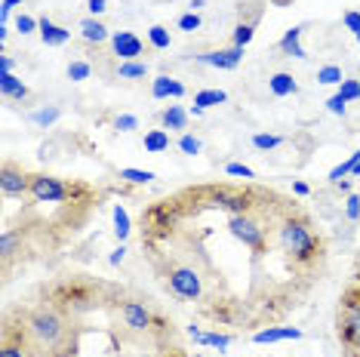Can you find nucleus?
Segmentation results:
<instances>
[{"label": "nucleus", "mask_w": 360, "mask_h": 357, "mask_svg": "<svg viewBox=\"0 0 360 357\" xmlns=\"http://www.w3.org/2000/svg\"><path fill=\"white\" fill-rule=\"evenodd\" d=\"M22 0H4V6H0V13H4V25H6V19H10V13H13V6H19Z\"/></svg>", "instance_id": "38"}, {"label": "nucleus", "mask_w": 360, "mask_h": 357, "mask_svg": "<svg viewBox=\"0 0 360 357\" xmlns=\"http://www.w3.org/2000/svg\"><path fill=\"white\" fill-rule=\"evenodd\" d=\"M89 74H93V68H89V62H80V59H75V62H68V77L71 80H89Z\"/></svg>", "instance_id": "25"}, {"label": "nucleus", "mask_w": 360, "mask_h": 357, "mask_svg": "<svg viewBox=\"0 0 360 357\" xmlns=\"http://www.w3.org/2000/svg\"><path fill=\"white\" fill-rule=\"evenodd\" d=\"M160 124L163 129H179V133H185L188 129V111L182 105H169V108L160 111Z\"/></svg>", "instance_id": "14"}, {"label": "nucleus", "mask_w": 360, "mask_h": 357, "mask_svg": "<svg viewBox=\"0 0 360 357\" xmlns=\"http://www.w3.org/2000/svg\"><path fill=\"white\" fill-rule=\"evenodd\" d=\"M357 271H360V259H357Z\"/></svg>", "instance_id": "44"}, {"label": "nucleus", "mask_w": 360, "mask_h": 357, "mask_svg": "<svg viewBox=\"0 0 360 357\" xmlns=\"http://www.w3.org/2000/svg\"><path fill=\"white\" fill-rule=\"evenodd\" d=\"M345 213H348V219H360V197H357V194H351V197H348Z\"/></svg>", "instance_id": "36"}, {"label": "nucleus", "mask_w": 360, "mask_h": 357, "mask_svg": "<svg viewBox=\"0 0 360 357\" xmlns=\"http://www.w3.org/2000/svg\"><path fill=\"white\" fill-rule=\"evenodd\" d=\"M342 22H345V25H348V31H354V34H360V13L348 10L345 15H342Z\"/></svg>", "instance_id": "34"}, {"label": "nucleus", "mask_w": 360, "mask_h": 357, "mask_svg": "<svg viewBox=\"0 0 360 357\" xmlns=\"http://www.w3.org/2000/svg\"><path fill=\"white\" fill-rule=\"evenodd\" d=\"M117 178H124V182H133V185H148V182H154V173H148V169H120V176Z\"/></svg>", "instance_id": "22"}, {"label": "nucleus", "mask_w": 360, "mask_h": 357, "mask_svg": "<svg viewBox=\"0 0 360 357\" xmlns=\"http://www.w3.org/2000/svg\"><path fill=\"white\" fill-rule=\"evenodd\" d=\"M339 96H342V99H345V102H354V99H360V84H357V80H342Z\"/></svg>", "instance_id": "29"}, {"label": "nucleus", "mask_w": 360, "mask_h": 357, "mask_svg": "<svg viewBox=\"0 0 360 357\" xmlns=\"http://www.w3.org/2000/svg\"><path fill=\"white\" fill-rule=\"evenodd\" d=\"M345 99H342V96H333V99L330 102H326V108H330L333 111V115H342V117H345Z\"/></svg>", "instance_id": "35"}, {"label": "nucleus", "mask_w": 360, "mask_h": 357, "mask_svg": "<svg viewBox=\"0 0 360 357\" xmlns=\"http://www.w3.org/2000/svg\"><path fill=\"white\" fill-rule=\"evenodd\" d=\"M124 253H127L124 247H120V249H114V253H111V265H120V262H124Z\"/></svg>", "instance_id": "40"}, {"label": "nucleus", "mask_w": 360, "mask_h": 357, "mask_svg": "<svg viewBox=\"0 0 360 357\" xmlns=\"http://www.w3.org/2000/svg\"><path fill=\"white\" fill-rule=\"evenodd\" d=\"M335 336L342 345V357H360V305L342 302L335 308Z\"/></svg>", "instance_id": "3"}, {"label": "nucleus", "mask_w": 360, "mask_h": 357, "mask_svg": "<svg viewBox=\"0 0 360 357\" xmlns=\"http://www.w3.org/2000/svg\"><path fill=\"white\" fill-rule=\"evenodd\" d=\"M151 96L154 99H182L185 96V84L169 74H160L151 80Z\"/></svg>", "instance_id": "7"}, {"label": "nucleus", "mask_w": 360, "mask_h": 357, "mask_svg": "<svg viewBox=\"0 0 360 357\" xmlns=\"http://www.w3.org/2000/svg\"><path fill=\"white\" fill-rule=\"evenodd\" d=\"M28 169L15 160L6 157L4 169H0V197L4 200H15V197H25L28 194Z\"/></svg>", "instance_id": "4"}, {"label": "nucleus", "mask_w": 360, "mask_h": 357, "mask_svg": "<svg viewBox=\"0 0 360 357\" xmlns=\"http://www.w3.org/2000/svg\"><path fill=\"white\" fill-rule=\"evenodd\" d=\"M200 65H210V68H225L231 71L243 62V46H228V50H212V53H200L194 56Z\"/></svg>", "instance_id": "6"}, {"label": "nucleus", "mask_w": 360, "mask_h": 357, "mask_svg": "<svg viewBox=\"0 0 360 357\" xmlns=\"http://www.w3.org/2000/svg\"><path fill=\"white\" fill-rule=\"evenodd\" d=\"M148 40H151L154 50H169V31L163 28V25L148 28Z\"/></svg>", "instance_id": "24"}, {"label": "nucleus", "mask_w": 360, "mask_h": 357, "mask_svg": "<svg viewBox=\"0 0 360 357\" xmlns=\"http://www.w3.org/2000/svg\"><path fill=\"white\" fill-rule=\"evenodd\" d=\"M345 74H342L339 65H323L321 71H317V84H342Z\"/></svg>", "instance_id": "23"}, {"label": "nucleus", "mask_w": 360, "mask_h": 357, "mask_svg": "<svg viewBox=\"0 0 360 357\" xmlns=\"http://www.w3.org/2000/svg\"><path fill=\"white\" fill-rule=\"evenodd\" d=\"M225 176H237V178H256V173H252L250 167H243V164H228V167H225Z\"/></svg>", "instance_id": "32"}, {"label": "nucleus", "mask_w": 360, "mask_h": 357, "mask_svg": "<svg viewBox=\"0 0 360 357\" xmlns=\"http://www.w3.org/2000/svg\"><path fill=\"white\" fill-rule=\"evenodd\" d=\"M252 37H256V19L237 22V28H234V34H231V46H247Z\"/></svg>", "instance_id": "17"}, {"label": "nucleus", "mask_w": 360, "mask_h": 357, "mask_svg": "<svg viewBox=\"0 0 360 357\" xmlns=\"http://www.w3.org/2000/svg\"><path fill=\"white\" fill-rule=\"evenodd\" d=\"M351 173H354V178H360V164H357L354 169H351Z\"/></svg>", "instance_id": "43"}, {"label": "nucleus", "mask_w": 360, "mask_h": 357, "mask_svg": "<svg viewBox=\"0 0 360 357\" xmlns=\"http://www.w3.org/2000/svg\"><path fill=\"white\" fill-rule=\"evenodd\" d=\"M114 129H120V133H133V129H139V120L133 115H120L117 120H114Z\"/></svg>", "instance_id": "31"}, {"label": "nucleus", "mask_w": 360, "mask_h": 357, "mask_svg": "<svg viewBox=\"0 0 360 357\" xmlns=\"http://www.w3.org/2000/svg\"><path fill=\"white\" fill-rule=\"evenodd\" d=\"M0 93H4L6 99H15V102L28 99V86L22 84L13 71H0Z\"/></svg>", "instance_id": "12"}, {"label": "nucleus", "mask_w": 360, "mask_h": 357, "mask_svg": "<svg viewBox=\"0 0 360 357\" xmlns=\"http://www.w3.org/2000/svg\"><path fill=\"white\" fill-rule=\"evenodd\" d=\"M357 164H360V151H354V154H351V157L345 160V164H339V167H335V169H333V173H330V182L335 185V182H339V178H342V176H345V173H351V169H354Z\"/></svg>", "instance_id": "27"}, {"label": "nucleus", "mask_w": 360, "mask_h": 357, "mask_svg": "<svg viewBox=\"0 0 360 357\" xmlns=\"http://www.w3.org/2000/svg\"><path fill=\"white\" fill-rule=\"evenodd\" d=\"M234 342V332H225V330H210V332H203V342L200 345H212V348H219V351H225L228 345Z\"/></svg>", "instance_id": "19"}, {"label": "nucleus", "mask_w": 360, "mask_h": 357, "mask_svg": "<svg viewBox=\"0 0 360 357\" xmlns=\"http://www.w3.org/2000/svg\"><path fill=\"white\" fill-rule=\"evenodd\" d=\"M268 89H271V96L277 99H283V96H296L299 93V84L292 74H286V71H277V74L268 77Z\"/></svg>", "instance_id": "11"}, {"label": "nucleus", "mask_w": 360, "mask_h": 357, "mask_svg": "<svg viewBox=\"0 0 360 357\" xmlns=\"http://www.w3.org/2000/svg\"><path fill=\"white\" fill-rule=\"evenodd\" d=\"M292 194H296V197H308L311 188H308L305 182H292Z\"/></svg>", "instance_id": "39"}, {"label": "nucleus", "mask_w": 360, "mask_h": 357, "mask_svg": "<svg viewBox=\"0 0 360 357\" xmlns=\"http://www.w3.org/2000/svg\"><path fill=\"white\" fill-rule=\"evenodd\" d=\"M56 117H59V108H40V111H34V115H31V120H34L37 126H50Z\"/></svg>", "instance_id": "28"}, {"label": "nucleus", "mask_w": 360, "mask_h": 357, "mask_svg": "<svg viewBox=\"0 0 360 357\" xmlns=\"http://www.w3.org/2000/svg\"><path fill=\"white\" fill-rule=\"evenodd\" d=\"M139 247L163 293L225 332L281 327L330 268L311 209L256 178H210L154 197L139 213Z\"/></svg>", "instance_id": "1"}, {"label": "nucleus", "mask_w": 360, "mask_h": 357, "mask_svg": "<svg viewBox=\"0 0 360 357\" xmlns=\"http://www.w3.org/2000/svg\"><path fill=\"white\" fill-rule=\"evenodd\" d=\"M200 139L198 136H191V133H182V139H179V151L188 154V157H194V154H200Z\"/></svg>", "instance_id": "26"}, {"label": "nucleus", "mask_w": 360, "mask_h": 357, "mask_svg": "<svg viewBox=\"0 0 360 357\" xmlns=\"http://www.w3.org/2000/svg\"><path fill=\"white\" fill-rule=\"evenodd\" d=\"M277 50H281L283 56H292V59H308V50L302 46V25L286 31V34L281 37V44H277Z\"/></svg>", "instance_id": "8"}, {"label": "nucleus", "mask_w": 360, "mask_h": 357, "mask_svg": "<svg viewBox=\"0 0 360 357\" xmlns=\"http://www.w3.org/2000/svg\"><path fill=\"white\" fill-rule=\"evenodd\" d=\"M145 151L148 154L169 151V133L167 129H148V133H145Z\"/></svg>", "instance_id": "15"}, {"label": "nucleus", "mask_w": 360, "mask_h": 357, "mask_svg": "<svg viewBox=\"0 0 360 357\" xmlns=\"http://www.w3.org/2000/svg\"><path fill=\"white\" fill-rule=\"evenodd\" d=\"M40 40H44L46 46H62V44L71 40V31L56 25V22H50V19H40Z\"/></svg>", "instance_id": "10"}, {"label": "nucleus", "mask_w": 360, "mask_h": 357, "mask_svg": "<svg viewBox=\"0 0 360 357\" xmlns=\"http://www.w3.org/2000/svg\"><path fill=\"white\" fill-rule=\"evenodd\" d=\"M203 4H207V0H191V13H194V10H200Z\"/></svg>", "instance_id": "42"}, {"label": "nucleus", "mask_w": 360, "mask_h": 357, "mask_svg": "<svg viewBox=\"0 0 360 357\" xmlns=\"http://www.w3.org/2000/svg\"><path fill=\"white\" fill-rule=\"evenodd\" d=\"M277 145H283V136H271V133H256L252 136V148L259 151H271Z\"/></svg>", "instance_id": "21"}, {"label": "nucleus", "mask_w": 360, "mask_h": 357, "mask_svg": "<svg viewBox=\"0 0 360 357\" xmlns=\"http://www.w3.org/2000/svg\"><path fill=\"white\" fill-rule=\"evenodd\" d=\"M37 293L68 314V330L50 345L34 342V357H139L151 345L182 339L176 323L158 332H136L124 320L129 290L99 274L62 271L40 283Z\"/></svg>", "instance_id": "2"}, {"label": "nucleus", "mask_w": 360, "mask_h": 357, "mask_svg": "<svg viewBox=\"0 0 360 357\" xmlns=\"http://www.w3.org/2000/svg\"><path fill=\"white\" fill-rule=\"evenodd\" d=\"M222 102H228L222 89H200V93H194V105L198 108H212V105H222Z\"/></svg>", "instance_id": "18"}, {"label": "nucleus", "mask_w": 360, "mask_h": 357, "mask_svg": "<svg viewBox=\"0 0 360 357\" xmlns=\"http://www.w3.org/2000/svg\"><path fill=\"white\" fill-rule=\"evenodd\" d=\"M13 68V59L10 56H4V59H0V71H10Z\"/></svg>", "instance_id": "41"}, {"label": "nucleus", "mask_w": 360, "mask_h": 357, "mask_svg": "<svg viewBox=\"0 0 360 357\" xmlns=\"http://www.w3.org/2000/svg\"><path fill=\"white\" fill-rule=\"evenodd\" d=\"M86 6H89V13H93V19H96V15H102L105 10H108V0H86Z\"/></svg>", "instance_id": "37"}, {"label": "nucleus", "mask_w": 360, "mask_h": 357, "mask_svg": "<svg viewBox=\"0 0 360 357\" xmlns=\"http://www.w3.org/2000/svg\"><path fill=\"white\" fill-rule=\"evenodd\" d=\"M111 50L120 62H136L145 53V44L139 40L136 31H114L111 34Z\"/></svg>", "instance_id": "5"}, {"label": "nucleus", "mask_w": 360, "mask_h": 357, "mask_svg": "<svg viewBox=\"0 0 360 357\" xmlns=\"http://www.w3.org/2000/svg\"><path fill=\"white\" fill-rule=\"evenodd\" d=\"M111 34H114V31L105 28L99 19H84V22H80V37H84L86 44L99 46V44H105V40H111Z\"/></svg>", "instance_id": "13"}, {"label": "nucleus", "mask_w": 360, "mask_h": 357, "mask_svg": "<svg viewBox=\"0 0 360 357\" xmlns=\"http://www.w3.org/2000/svg\"><path fill=\"white\" fill-rule=\"evenodd\" d=\"M354 37H357V40H360V34H354Z\"/></svg>", "instance_id": "45"}, {"label": "nucleus", "mask_w": 360, "mask_h": 357, "mask_svg": "<svg viewBox=\"0 0 360 357\" xmlns=\"http://www.w3.org/2000/svg\"><path fill=\"white\" fill-rule=\"evenodd\" d=\"M176 25L182 28V31H198V28L203 25V22H200V15H198V13H185V15H179Z\"/></svg>", "instance_id": "30"}, {"label": "nucleus", "mask_w": 360, "mask_h": 357, "mask_svg": "<svg viewBox=\"0 0 360 357\" xmlns=\"http://www.w3.org/2000/svg\"><path fill=\"white\" fill-rule=\"evenodd\" d=\"M15 28H19L22 34H34V28H40V22H37V19H31V15H19Z\"/></svg>", "instance_id": "33"}, {"label": "nucleus", "mask_w": 360, "mask_h": 357, "mask_svg": "<svg viewBox=\"0 0 360 357\" xmlns=\"http://www.w3.org/2000/svg\"><path fill=\"white\" fill-rule=\"evenodd\" d=\"M129 231H133V225H129V216H127V209L117 204V207H114V234H117L120 240H127Z\"/></svg>", "instance_id": "20"}, {"label": "nucleus", "mask_w": 360, "mask_h": 357, "mask_svg": "<svg viewBox=\"0 0 360 357\" xmlns=\"http://www.w3.org/2000/svg\"><path fill=\"white\" fill-rule=\"evenodd\" d=\"M286 339H302V330H296V327H268V330L252 332V342H259V345H265V342H286Z\"/></svg>", "instance_id": "9"}, {"label": "nucleus", "mask_w": 360, "mask_h": 357, "mask_svg": "<svg viewBox=\"0 0 360 357\" xmlns=\"http://www.w3.org/2000/svg\"><path fill=\"white\" fill-rule=\"evenodd\" d=\"M117 77L120 80H142V77H148V62H120V68H117Z\"/></svg>", "instance_id": "16"}]
</instances>
